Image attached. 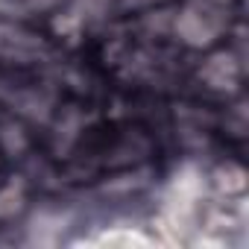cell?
I'll use <instances>...</instances> for the list:
<instances>
[{
  "label": "cell",
  "instance_id": "obj_1",
  "mask_svg": "<svg viewBox=\"0 0 249 249\" xmlns=\"http://www.w3.org/2000/svg\"><path fill=\"white\" fill-rule=\"evenodd\" d=\"M59 56L56 36L47 33L44 21L15 15L0 18V76L36 79Z\"/></svg>",
  "mask_w": 249,
  "mask_h": 249
},
{
  "label": "cell",
  "instance_id": "obj_2",
  "mask_svg": "<svg viewBox=\"0 0 249 249\" xmlns=\"http://www.w3.org/2000/svg\"><path fill=\"white\" fill-rule=\"evenodd\" d=\"M15 9H21L27 18H36V21H47L53 15H62L73 0H12Z\"/></svg>",
  "mask_w": 249,
  "mask_h": 249
},
{
  "label": "cell",
  "instance_id": "obj_3",
  "mask_svg": "<svg viewBox=\"0 0 249 249\" xmlns=\"http://www.w3.org/2000/svg\"><path fill=\"white\" fill-rule=\"evenodd\" d=\"M153 3H156V6H173L176 0H153Z\"/></svg>",
  "mask_w": 249,
  "mask_h": 249
}]
</instances>
